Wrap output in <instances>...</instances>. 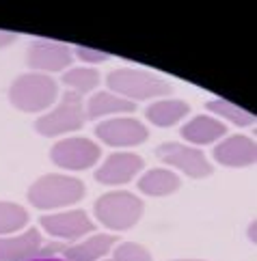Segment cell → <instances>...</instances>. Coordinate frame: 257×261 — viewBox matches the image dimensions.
Instances as JSON below:
<instances>
[{
	"instance_id": "1",
	"label": "cell",
	"mask_w": 257,
	"mask_h": 261,
	"mask_svg": "<svg viewBox=\"0 0 257 261\" xmlns=\"http://www.w3.org/2000/svg\"><path fill=\"white\" fill-rule=\"evenodd\" d=\"M85 197V184L67 175H43L29 190V201L39 210H57L73 205Z\"/></svg>"
},
{
	"instance_id": "2",
	"label": "cell",
	"mask_w": 257,
	"mask_h": 261,
	"mask_svg": "<svg viewBox=\"0 0 257 261\" xmlns=\"http://www.w3.org/2000/svg\"><path fill=\"white\" fill-rule=\"evenodd\" d=\"M59 87L45 73H24L9 89V99L24 113H41L57 101Z\"/></svg>"
},
{
	"instance_id": "3",
	"label": "cell",
	"mask_w": 257,
	"mask_h": 261,
	"mask_svg": "<svg viewBox=\"0 0 257 261\" xmlns=\"http://www.w3.org/2000/svg\"><path fill=\"white\" fill-rule=\"evenodd\" d=\"M95 216L108 229L125 231L141 220L143 201L125 190L106 192L95 201Z\"/></svg>"
},
{
	"instance_id": "4",
	"label": "cell",
	"mask_w": 257,
	"mask_h": 261,
	"mask_svg": "<svg viewBox=\"0 0 257 261\" xmlns=\"http://www.w3.org/2000/svg\"><path fill=\"white\" fill-rule=\"evenodd\" d=\"M106 85L115 95L123 99H151L171 93V85H167L162 78L153 76L143 69H115L108 73Z\"/></svg>"
},
{
	"instance_id": "5",
	"label": "cell",
	"mask_w": 257,
	"mask_h": 261,
	"mask_svg": "<svg viewBox=\"0 0 257 261\" xmlns=\"http://www.w3.org/2000/svg\"><path fill=\"white\" fill-rule=\"evenodd\" d=\"M85 106H82L80 95L73 91H67L52 113L37 119L35 129L43 136H59L80 129L85 125Z\"/></svg>"
},
{
	"instance_id": "6",
	"label": "cell",
	"mask_w": 257,
	"mask_h": 261,
	"mask_svg": "<svg viewBox=\"0 0 257 261\" xmlns=\"http://www.w3.org/2000/svg\"><path fill=\"white\" fill-rule=\"evenodd\" d=\"M50 155L52 162L61 169L85 171L97 162V158L102 155V149L89 138H63L52 147Z\"/></svg>"
},
{
	"instance_id": "7",
	"label": "cell",
	"mask_w": 257,
	"mask_h": 261,
	"mask_svg": "<svg viewBox=\"0 0 257 261\" xmlns=\"http://www.w3.org/2000/svg\"><path fill=\"white\" fill-rule=\"evenodd\" d=\"M156 155L160 158L162 162H167L169 166H175L182 173H186L188 177H201L212 175V164L208 162V158L203 155V151H199L195 147H186L179 143H164L156 149Z\"/></svg>"
},
{
	"instance_id": "8",
	"label": "cell",
	"mask_w": 257,
	"mask_h": 261,
	"mask_svg": "<svg viewBox=\"0 0 257 261\" xmlns=\"http://www.w3.org/2000/svg\"><path fill=\"white\" fill-rule=\"evenodd\" d=\"M95 134L99 141H104L110 147H134L147 141V127L132 117H119L108 119L95 127Z\"/></svg>"
},
{
	"instance_id": "9",
	"label": "cell",
	"mask_w": 257,
	"mask_h": 261,
	"mask_svg": "<svg viewBox=\"0 0 257 261\" xmlns=\"http://www.w3.org/2000/svg\"><path fill=\"white\" fill-rule=\"evenodd\" d=\"M71 59L69 45L54 39H37L29 50V67L39 71H63L71 65Z\"/></svg>"
},
{
	"instance_id": "10",
	"label": "cell",
	"mask_w": 257,
	"mask_h": 261,
	"mask_svg": "<svg viewBox=\"0 0 257 261\" xmlns=\"http://www.w3.org/2000/svg\"><path fill=\"white\" fill-rule=\"evenodd\" d=\"M41 227L54 238L73 240V238H82L85 233H91L95 229V222L82 210H71V212H61V214L43 216Z\"/></svg>"
},
{
	"instance_id": "11",
	"label": "cell",
	"mask_w": 257,
	"mask_h": 261,
	"mask_svg": "<svg viewBox=\"0 0 257 261\" xmlns=\"http://www.w3.org/2000/svg\"><path fill=\"white\" fill-rule=\"evenodd\" d=\"M143 169V158L136 153H113L106 162L95 171V179L106 186L127 184L136 173Z\"/></svg>"
},
{
	"instance_id": "12",
	"label": "cell",
	"mask_w": 257,
	"mask_h": 261,
	"mask_svg": "<svg viewBox=\"0 0 257 261\" xmlns=\"http://www.w3.org/2000/svg\"><path fill=\"white\" fill-rule=\"evenodd\" d=\"M214 160L223 166L232 169H242L251 166L257 160V145L246 136H229L220 145L214 147Z\"/></svg>"
},
{
	"instance_id": "13",
	"label": "cell",
	"mask_w": 257,
	"mask_h": 261,
	"mask_svg": "<svg viewBox=\"0 0 257 261\" xmlns=\"http://www.w3.org/2000/svg\"><path fill=\"white\" fill-rule=\"evenodd\" d=\"M43 238L37 229H29L15 238H0V261H31L39 255Z\"/></svg>"
},
{
	"instance_id": "14",
	"label": "cell",
	"mask_w": 257,
	"mask_h": 261,
	"mask_svg": "<svg viewBox=\"0 0 257 261\" xmlns=\"http://www.w3.org/2000/svg\"><path fill=\"white\" fill-rule=\"evenodd\" d=\"M225 134H227L225 123H220V121L214 117H195L182 127V136L195 145L214 143Z\"/></svg>"
},
{
	"instance_id": "15",
	"label": "cell",
	"mask_w": 257,
	"mask_h": 261,
	"mask_svg": "<svg viewBox=\"0 0 257 261\" xmlns=\"http://www.w3.org/2000/svg\"><path fill=\"white\" fill-rule=\"evenodd\" d=\"M115 240L113 236H106V233H97V236L89 238L80 244H73L65 248V261H97L99 257H104L110 248L115 246Z\"/></svg>"
},
{
	"instance_id": "16",
	"label": "cell",
	"mask_w": 257,
	"mask_h": 261,
	"mask_svg": "<svg viewBox=\"0 0 257 261\" xmlns=\"http://www.w3.org/2000/svg\"><path fill=\"white\" fill-rule=\"evenodd\" d=\"M134 101L123 99L108 91H99L87 104V119H97V117H106V115H121V113H134Z\"/></svg>"
},
{
	"instance_id": "17",
	"label": "cell",
	"mask_w": 257,
	"mask_h": 261,
	"mask_svg": "<svg viewBox=\"0 0 257 261\" xmlns=\"http://www.w3.org/2000/svg\"><path fill=\"white\" fill-rule=\"evenodd\" d=\"M179 188V177L167 169H151L139 179V190L149 197H167Z\"/></svg>"
},
{
	"instance_id": "18",
	"label": "cell",
	"mask_w": 257,
	"mask_h": 261,
	"mask_svg": "<svg viewBox=\"0 0 257 261\" xmlns=\"http://www.w3.org/2000/svg\"><path fill=\"white\" fill-rule=\"evenodd\" d=\"M190 113V106L182 99H162V101H156L147 108V119L151 121L153 125L158 127H169V125H175L179 119H184Z\"/></svg>"
},
{
	"instance_id": "19",
	"label": "cell",
	"mask_w": 257,
	"mask_h": 261,
	"mask_svg": "<svg viewBox=\"0 0 257 261\" xmlns=\"http://www.w3.org/2000/svg\"><path fill=\"white\" fill-rule=\"evenodd\" d=\"M208 110H210V113H214L216 117H225L227 121H232V123L240 125V127H246V125L255 123V115L253 113L244 110L242 106L232 104L229 99H223V97L210 99L208 101Z\"/></svg>"
},
{
	"instance_id": "20",
	"label": "cell",
	"mask_w": 257,
	"mask_h": 261,
	"mask_svg": "<svg viewBox=\"0 0 257 261\" xmlns=\"http://www.w3.org/2000/svg\"><path fill=\"white\" fill-rule=\"evenodd\" d=\"M97 82H99V73L93 67H73L65 71V76H63V85L69 87L78 95L93 91L97 87Z\"/></svg>"
},
{
	"instance_id": "21",
	"label": "cell",
	"mask_w": 257,
	"mask_h": 261,
	"mask_svg": "<svg viewBox=\"0 0 257 261\" xmlns=\"http://www.w3.org/2000/svg\"><path fill=\"white\" fill-rule=\"evenodd\" d=\"M29 222V214L22 205L0 201V236L5 233H15Z\"/></svg>"
},
{
	"instance_id": "22",
	"label": "cell",
	"mask_w": 257,
	"mask_h": 261,
	"mask_svg": "<svg viewBox=\"0 0 257 261\" xmlns=\"http://www.w3.org/2000/svg\"><path fill=\"white\" fill-rule=\"evenodd\" d=\"M115 261H151L149 250L134 242H123L115 248Z\"/></svg>"
},
{
	"instance_id": "23",
	"label": "cell",
	"mask_w": 257,
	"mask_h": 261,
	"mask_svg": "<svg viewBox=\"0 0 257 261\" xmlns=\"http://www.w3.org/2000/svg\"><path fill=\"white\" fill-rule=\"evenodd\" d=\"M73 54H76L80 61H85V63H102V61L108 59L106 52L93 50V48H85V45H76V48H73Z\"/></svg>"
},
{
	"instance_id": "24",
	"label": "cell",
	"mask_w": 257,
	"mask_h": 261,
	"mask_svg": "<svg viewBox=\"0 0 257 261\" xmlns=\"http://www.w3.org/2000/svg\"><path fill=\"white\" fill-rule=\"evenodd\" d=\"M15 41V33H9V31H0V48H5V45L13 43Z\"/></svg>"
},
{
	"instance_id": "25",
	"label": "cell",
	"mask_w": 257,
	"mask_h": 261,
	"mask_svg": "<svg viewBox=\"0 0 257 261\" xmlns=\"http://www.w3.org/2000/svg\"><path fill=\"white\" fill-rule=\"evenodd\" d=\"M31 261H65L63 257H33Z\"/></svg>"
},
{
	"instance_id": "26",
	"label": "cell",
	"mask_w": 257,
	"mask_h": 261,
	"mask_svg": "<svg viewBox=\"0 0 257 261\" xmlns=\"http://www.w3.org/2000/svg\"><path fill=\"white\" fill-rule=\"evenodd\" d=\"M249 240L253 242V244H255V240H257V238H255V220L249 225Z\"/></svg>"
},
{
	"instance_id": "27",
	"label": "cell",
	"mask_w": 257,
	"mask_h": 261,
	"mask_svg": "<svg viewBox=\"0 0 257 261\" xmlns=\"http://www.w3.org/2000/svg\"><path fill=\"white\" fill-rule=\"evenodd\" d=\"M177 261H201V259H177Z\"/></svg>"
}]
</instances>
